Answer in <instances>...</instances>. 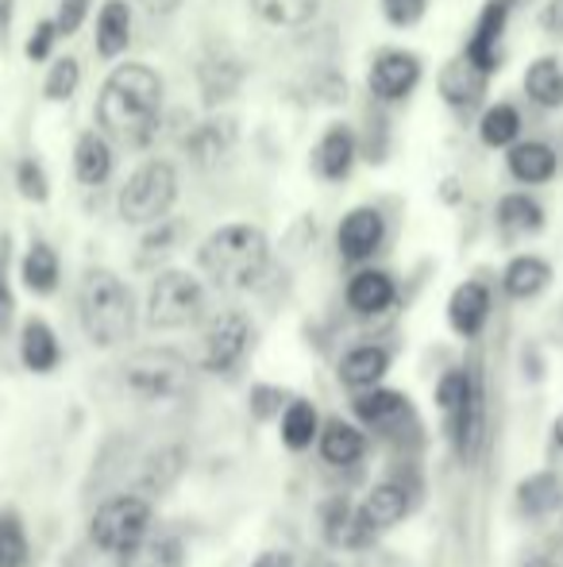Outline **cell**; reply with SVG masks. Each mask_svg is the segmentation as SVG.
<instances>
[{
  "instance_id": "cell-42",
  "label": "cell",
  "mask_w": 563,
  "mask_h": 567,
  "mask_svg": "<svg viewBox=\"0 0 563 567\" xmlns=\"http://www.w3.org/2000/svg\"><path fill=\"white\" fill-rule=\"evenodd\" d=\"M282 405V390H274V386H256L251 390V410H256V417H271L274 410Z\"/></svg>"
},
{
  "instance_id": "cell-2",
  "label": "cell",
  "mask_w": 563,
  "mask_h": 567,
  "mask_svg": "<svg viewBox=\"0 0 563 567\" xmlns=\"http://www.w3.org/2000/svg\"><path fill=\"white\" fill-rule=\"evenodd\" d=\"M197 262L205 278L220 290H248L263 278L271 262V244L256 225H225L201 244Z\"/></svg>"
},
{
  "instance_id": "cell-13",
  "label": "cell",
  "mask_w": 563,
  "mask_h": 567,
  "mask_svg": "<svg viewBox=\"0 0 563 567\" xmlns=\"http://www.w3.org/2000/svg\"><path fill=\"white\" fill-rule=\"evenodd\" d=\"M487 82H490L487 70H479L463 54V59H456V62H448V66H444L440 93H444V101H448L451 109H471V105H479V101H482Z\"/></svg>"
},
{
  "instance_id": "cell-6",
  "label": "cell",
  "mask_w": 563,
  "mask_h": 567,
  "mask_svg": "<svg viewBox=\"0 0 563 567\" xmlns=\"http://www.w3.org/2000/svg\"><path fill=\"white\" fill-rule=\"evenodd\" d=\"M201 309H205V290L186 270H166L150 286V298H147L150 329H181V324L197 321Z\"/></svg>"
},
{
  "instance_id": "cell-30",
  "label": "cell",
  "mask_w": 563,
  "mask_h": 567,
  "mask_svg": "<svg viewBox=\"0 0 563 567\" xmlns=\"http://www.w3.org/2000/svg\"><path fill=\"white\" fill-rule=\"evenodd\" d=\"M23 286L31 293H54L59 290V255L51 244H31L23 255Z\"/></svg>"
},
{
  "instance_id": "cell-25",
  "label": "cell",
  "mask_w": 563,
  "mask_h": 567,
  "mask_svg": "<svg viewBox=\"0 0 563 567\" xmlns=\"http://www.w3.org/2000/svg\"><path fill=\"white\" fill-rule=\"evenodd\" d=\"M363 452H367V436H363L355 425L332 421V425L324 429V436H321L324 463H332V467H352V463L363 460Z\"/></svg>"
},
{
  "instance_id": "cell-20",
  "label": "cell",
  "mask_w": 563,
  "mask_h": 567,
  "mask_svg": "<svg viewBox=\"0 0 563 567\" xmlns=\"http://www.w3.org/2000/svg\"><path fill=\"white\" fill-rule=\"evenodd\" d=\"M20 359L28 371L43 374V371H54L62 359V348H59V337L51 332V324L46 321H35L31 317L28 324H23V337H20Z\"/></svg>"
},
{
  "instance_id": "cell-46",
  "label": "cell",
  "mask_w": 563,
  "mask_h": 567,
  "mask_svg": "<svg viewBox=\"0 0 563 567\" xmlns=\"http://www.w3.org/2000/svg\"><path fill=\"white\" fill-rule=\"evenodd\" d=\"M8 23H12V0H0V43L8 35Z\"/></svg>"
},
{
  "instance_id": "cell-19",
  "label": "cell",
  "mask_w": 563,
  "mask_h": 567,
  "mask_svg": "<svg viewBox=\"0 0 563 567\" xmlns=\"http://www.w3.org/2000/svg\"><path fill=\"white\" fill-rule=\"evenodd\" d=\"M386 371H390V351H386V348H375V343L347 351L344 363H340V379H344V386H352V390L378 386Z\"/></svg>"
},
{
  "instance_id": "cell-29",
  "label": "cell",
  "mask_w": 563,
  "mask_h": 567,
  "mask_svg": "<svg viewBox=\"0 0 563 567\" xmlns=\"http://www.w3.org/2000/svg\"><path fill=\"white\" fill-rule=\"evenodd\" d=\"M525 93L541 109H560L563 105V70L556 59H536L525 70Z\"/></svg>"
},
{
  "instance_id": "cell-21",
  "label": "cell",
  "mask_w": 563,
  "mask_h": 567,
  "mask_svg": "<svg viewBox=\"0 0 563 567\" xmlns=\"http://www.w3.org/2000/svg\"><path fill=\"white\" fill-rule=\"evenodd\" d=\"M74 174L85 186H101L113 174V147L101 132H85L74 147Z\"/></svg>"
},
{
  "instance_id": "cell-31",
  "label": "cell",
  "mask_w": 563,
  "mask_h": 567,
  "mask_svg": "<svg viewBox=\"0 0 563 567\" xmlns=\"http://www.w3.org/2000/svg\"><path fill=\"white\" fill-rule=\"evenodd\" d=\"M251 8L271 28H305L321 8V0H251Z\"/></svg>"
},
{
  "instance_id": "cell-33",
  "label": "cell",
  "mask_w": 563,
  "mask_h": 567,
  "mask_svg": "<svg viewBox=\"0 0 563 567\" xmlns=\"http://www.w3.org/2000/svg\"><path fill=\"white\" fill-rule=\"evenodd\" d=\"M31 548H28V533L15 509L0 514V567H28Z\"/></svg>"
},
{
  "instance_id": "cell-18",
  "label": "cell",
  "mask_w": 563,
  "mask_h": 567,
  "mask_svg": "<svg viewBox=\"0 0 563 567\" xmlns=\"http://www.w3.org/2000/svg\"><path fill=\"white\" fill-rule=\"evenodd\" d=\"M406 514H409V494L402 491L398 483H383L367 494V502H363V509H359V522L367 533H378V529L398 525Z\"/></svg>"
},
{
  "instance_id": "cell-4",
  "label": "cell",
  "mask_w": 563,
  "mask_h": 567,
  "mask_svg": "<svg viewBox=\"0 0 563 567\" xmlns=\"http://www.w3.org/2000/svg\"><path fill=\"white\" fill-rule=\"evenodd\" d=\"M150 529V506L136 494H116L105 506H97L90 522V545H97L101 553L121 556V560H132V553L143 545Z\"/></svg>"
},
{
  "instance_id": "cell-41",
  "label": "cell",
  "mask_w": 563,
  "mask_h": 567,
  "mask_svg": "<svg viewBox=\"0 0 563 567\" xmlns=\"http://www.w3.org/2000/svg\"><path fill=\"white\" fill-rule=\"evenodd\" d=\"M54 39H62V35H59V23H54V20H43L35 31H31L28 54H31V59H46V54H51V47H54Z\"/></svg>"
},
{
  "instance_id": "cell-9",
  "label": "cell",
  "mask_w": 563,
  "mask_h": 567,
  "mask_svg": "<svg viewBox=\"0 0 563 567\" xmlns=\"http://www.w3.org/2000/svg\"><path fill=\"white\" fill-rule=\"evenodd\" d=\"M421 82V59L414 51H378L371 62L367 85L378 101H402Z\"/></svg>"
},
{
  "instance_id": "cell-40",
  "label": "cell",
  "mask_w": 563,
  "mask_h": 567,
  "mask_svg": "<svg viewBox=\"0 0 563 567\" xmlns=\"http://www.w3.org/2000/svg\"><path fill=\"white\" fill-rule=\"evenodd\" d=\"M15 301H12V286H8V236H0V332L12 324Z\"/></svg>"
},
{
  "instance_id": "cell-16",
  "label": "cell",
  "mask_w": 563,
  "mask_h": 567,
  "mask_svg": "<svg viewBox=\"0 0 563 567\" xmlns=\"http://www.w3.org/2000/svg\"><path fill=\"white\" fill-rule=\"evenodd\" d=\"M510 174L518 182H525V186H541V182H552L556 178V151L549 147V143L541 140H529V143H513L510 147Z\"/></svg>"
},
{
  "instance_id": "cell-28",
  "label": "cell",
  "mask_w": 563,
  "mask_h": 567,
  "mask_svg": "<svg viewBox=\"0 0 563 567\" xmlns=\"http://www.w3.org/2000/svg\"><path fill=\"white\" fill-rule=\"evenodd\" d=\"M498 228L505 236H529V231L544 228V209L525 194H510L498 202Z\"/></svg>"
},
{
  "instance_id": "cell-27",
  "label": "cell",
  "mask_w": 563,
  "mask_h": 567,
  "mask_svg": "<svg viewBox=\"0 0 563 567\" xmlns=\"http://www.w3.org/2000/svg\"><path fill=\"white\" fill-rule=\"evenodd\" d=\"M563 502V483L552 471H541V475H529V478H521V486H518V506L525 509L529 517H544V514H552Z\"/></svg>"
},
{
  "instance_id": "cell-24",
  "label": "cell",
  "mask_w": 563,
  "mask_h": 567,
  "mask_svg": "<svg viewBox=\"0 0 563 567\" xmlns=\"http://www.w3.org/2000/svg\"><path fill=\"white\" fill-rule=\"evenodd\" d=\"M487 433V405H482V390L475 386L471 398L459 405V413H451V436H456V449L463 455H475Z\"/></svg>"
},
{
  "instance_id": "cell-11",
  "label": "cell",
  "mask_w": 563,
  "mask_h": 567,
  "mask_svg": "<svg viewBox=\"0 0 563 567\" xmlns=\"http://www.w3.org/2000/svg\"><path fill=\"white\" fill-rule=\"evenodd\" d=\"M383 236H386V220L378 209H352L344 220H340V231H336V244H340V255L352 262H363L383 247Z\"/></svg>"
},
{
  "instance_id": "cell-38",
  "label": "cell",
  "mask_w": 563,
  "mask_h": 567,
  "mask_svg": "<svg viewBox=\"0 0 563 567\" xmlns=\"http://www.w3.org/2000/svg\"><path fill=\"white\" fill-rule=\"evenodd\" d=\"M425 8H428V0H383V12L394 28H414L425 16Z\"/></svg>"
},
{
  "instance_id": "cell-35",
  "label": "cell",
  "mask_w": 563,
  "mask_h": 567,
  "mask_svg": "<svg viewBox=\"0 0 563 567\" xmlns=\"http://www.w3.org/2000/svg\"><path fill=\"white\" fill-rule=\"evenodd\" d=\"M77 85H82V66H77V59H59L51 66V74H46L43 93H46V101H70L77 93Z\"/></svg>"
},
{
  "instance_id": "cell-22",
  "label": "cell",
  "mask_w": 563,
  "mask_h": 567,
  "mask_svg": "<svg viewBox=\"0 0 563 567\" xmlns=\"http://www.w3.org/2000/svg\"><path fill=\"white\" fill-rule=\"evenodd\" d=\"M132 43V8L124 0H108L97 16V54L101 59H116Z\"/></svg>"
},
{
  "instance_id": "cell-8",
  "label": "cell",
  "mask_w": 563,
  "mask_h": 567,
  "mask_svg": "<svg viewBox=\"0 0 563 567\" xmlns=\"http://www.w3.org/2000/svg\"><path fill=\"white\" fill-rule=\"evenodd\" d=\"M248 343H251V321L240 309H228L205 332V367L217 374H228L243 359Z\"/></svg>"
},
{
  "instance_id": "cell-47",
  "label": "cell",
  "mask_w": 563,
  "mask_h": 567,
  "mask_svg": "<svg viewBox=\"0 0 563 567\" xmlns=\"http://www.w3.org/2000/svg\"><path fill=\"white\" fill-rule=\"evenodd\" d=\"M556 444H560V449H563V413H560V417H556Z\"/></svg>"
},
{
  "instance_id": "cell-43",
  "label": "cell",
  "mask_w": 563,
  "mask_h": 567,
  "mask_svg": "<svg viewBox=\"0 0 563 567\" xmlns=\"http://www.w3.org/2000/svg\"><path fill=\"white\" fill-rule=\"evenodd\" d=\"M541 23H544V31H549V35L563 39V0H549V4H544Z\"/></svg>"
},
{
  "instance_id": "cell-23",
  "label": "cell",
  "mask_w": 563,
  "mask_h": 567,
  "mask_svg": "<svg viewBox=\"0 0 563 567\" xmlns=\"http://www.w3.org/2000/svg\"><path fill=\"white\" fill-rule=\"evenodd\" d=\"M552 282V267L544 259H536V255H521V259H513L510 267H505V293L518 301H529L536 298V293H544Z\"/></svg>"
},
{
  "instance_id": "cell-37",
  "label": "cell",
  "mask_w": 563,
  "mask_h": 567,
  "mask_svg": "<svg viewBox=\"0 0 563 567\" xmlns=\"http://www.w3.org/2000/svg\"><path fill=\"white\" fill-rule=\"evenodd\" d=\"M15 182H20V194L28 202H46V174L35 158H23L20 171H15Z\"/></svg>"
},
{
  "instance_id": "cell-14",
  "label": "cell",
  "mask_w": 563,
  "mask_h": 567,
  "mask_svg": "<svg viewBox=\"0 0 563 567\" xmlns=\"http://www.w3.org/2000/svg\"><path fill=\"white\" fill-rule=\"evenodd\" d=\"M490 317V290L482 282H463L456 286V293H451L448 301V321L451 329L459 332V337H479L482 324H487Z\"/></svg>"
},
{
  "instance_id": "cell-10",
  "label": "cell",
  "mask_w": 563,
  "mask_h": 567,
  "mask_svg": "<svg viewBox=\"0 0 563 567\" xmlns=\"http://www.w3.org/2000/svg\"><path fill=\"white\" fill-rule=\"evenodd\" d=\"M510 12H513V0H487V8H482L479 20H475L471 39H467L463 54L479 70H487V74H494L498 70V43H502V31H505Z\"/></svg>"
},
{
  "instance_id": "cell-26",
  "label": "cell",
  "mask_w": 563,
  "mask_h": 567,
  "mask_svg": "<svg viewBox=\"0 0 563 567\" xmlns=\"http://www.w3.org/2000/svg\"><path fill=\"white\" fill-rule=\"evenodd\" d=\"M406 413H409V405H406V398H402L398 390H367V394L355 398V417L367 421L371 429L398 425Z\"/></svg>"
},
{
  "instance_id": "cell-7",
  "label": "cell",
  "mask_w": 563,
  "mask_h": 567,
  "mask_svg": "<svg viewBox=\"0 0 563 567\" xmlns=\"http://www.w3.org/2000/svg\"><path fill=\"white\" fill-rule=\"evenodd\" d=\"M124 379H128V386L136 390L139 398L166 402V398H181L189 390V363L178 355V351L147 348L128 359Z\"/></svg>"
},
{
  "instance_id": "cell-44",
  "label": "cell",
  "mask_w": 563,
  "mask_h": 567,
  "mask_svg": "<svg viewBox=\"0 0 563 567\" xmlns=\"http://www.w3.org/2000/svg\"><path fill=\"white\" fill-rule=\"evenodd\" d=\"M251 567H293V556L290 553H263Z\"/></svg>"
},
{
  "instance_id": "cell-39",
  "label": "cell",
  "mask_w": 563,
  "mask_h": 567,
  "mask_svg": "<svg viewBox=\"0 0 563 567\" xmlns=\"http://www.w3.org/2000/svg\"><path fill=\"white\" fill-rule=\"evenodd\" d=\"M90 4L93 0H59V35H74L77 28L85 23V16H90Z\"/></svg>"
},
{
  "instance_id": "cell-45",
  "label": "cell",
  "mask_w": 563,
  "mask_h": 567,
  "mask_svg": "<svg viewBox=\"0 0 563 567\" xmlns=\"http://www.w3.org/2000/svg\"><path fill=\"white\" fill-rule=\"evenodd\" d=\"M143 4H147L150 16H166V12H174V8H178L181 0H143Z\"/></svg>"
},
{
  "instance_id": "cell-3",
  "label": "cell",
  "mask_w": 563,
  "mask_h": 567,
  "mask_svg": "<svg viewBox=\"0 0 563 567\" xmlns=\"http://www.w3.org/2000/svg\"><path fill=\"white\" fill-rule=\"evenodd\" d=\"M77 317L97 348H116L136 329V301L113 270H90L77 293Z\"/></svg>"
},
{
  "instance_id": "cell-36",
  "label": "cell",
  "mask_w": 563,
  "mask_h": 567,
  "mask_svg": "<svg viewBox=\"0 0 563 567\" xmlns=\"http://www.w3.org/2000/svg\"><path fill=\"white\" fill-rule=\"evenodd\" d=\"M471 390H475V379L467 371H448L440 382H436V405H440L444 413H459V405L471 398Z\"/></svg>"
},
{
  "instance_id": "cell-32",
  "label": "cell",
  "mask_w": 563,
  "mask_h": 567,
  "mask_svg": "<svg viewBox=\"0 0 563 567\" xmlns=\"http://www.w3.org/2000/svg\"><path fill=\"white\" fill-rule=\"evenodd\" d=\"M316 425H321V417H316V405L305 402V398H298V402H290L282 410V441L285 449L301 452L313 444L316 436Z\"/></svg>"
},
{
  "instance_id": "cell-15",
  "label": "cell",
  "mask_w": 563,
  "mask_h": 567,
  "mask_svg": "<svg viewBox=\"0 0 563 567\" xmlns=\"http://www.w3.org/2000/svg\"><path fill=\"white\" fill-rule=\"evenodd\" d=\"M240 59H232L228 51H209L201 59V66H197V82H201V93L209 105H220V101H228L236 90H240Z\"/></svg>"
},
{
  "instance_id": "cell-5",
  "label": "cell",
  "mask_w": 563,
  "mask_h": 567,
  "mask_svg": "<svg viewBox=\"0 0 563 567\" xmlns=\"http://www.w3.org/2000/svg\"><path fill=\"white\" fill-rule=\"evenodd\" d=\"M178 197V174L170 163H143L121 189V217L128 225H158Z\"/></svg>"
},
{
  "instance_id": "cell-1",
  "label": "cell",
  "mask_w": 563,
  "mask_h": 567,
  "mask_svg": "<svg viewBox=\"0 0 563 567\" xmlns=\"http://www.w3.org/2000/svg\"><path fill=\"white\" fill-rule=\"evenodd\" d=\"M158 109H163V78L147 62L116 66L101 85L97 120L121 143H132V147L147 143L150 132H155Z\"/></svg>"
},
{
  "instance_id": "cell-17",
  "label": "cell",
  "mask_w": 563,
  "mask_h": 567,
  "mask_svg": "<svg viewBox=\"0 0 563 567\" xmlns=\"http://www.w3.org/2000/svg\"><path fill=\"white\" fill-rule=\"evenodd\" d=\"M398 290H394V278L383 275V270H359V275L347 282V306L363 317H375L383 309L394 306Z\"/></svg>"
},
{
  "instance_id": "cell-12",
  "label": "cell",
  "mask_w": 563,
  "mask_h": 567,
  "mask_svg": "<svg viewBox=\"0 0 563 567\" xmlns=\"http://www.w3.org/2000/svg\"><path fill=\"white\" fill-rule=\"evenodd\" d=\"M313 166H316V174H321V178L344 182L347 174H352V166H355V135H352V127L332 124L329 132L321 135V143H316Z\"/></svg>"
},
{
  "instance_id": "cell-34",
  "label": "cell",
  "mask_w": 563,
  "mask_h": 567,
  "mask_svg": "<svg viewBox=\"0 0 563 567\" xmlns=\"http://www.w3.org/2000/svg\"><path fill=\"white\" fill-rule=\"evenodd\" d=\"M482 143L487 147H510V143H518L521 135V116L513 105H494L487 109V116H482Z\"/></svg>"
}]
</instances>
